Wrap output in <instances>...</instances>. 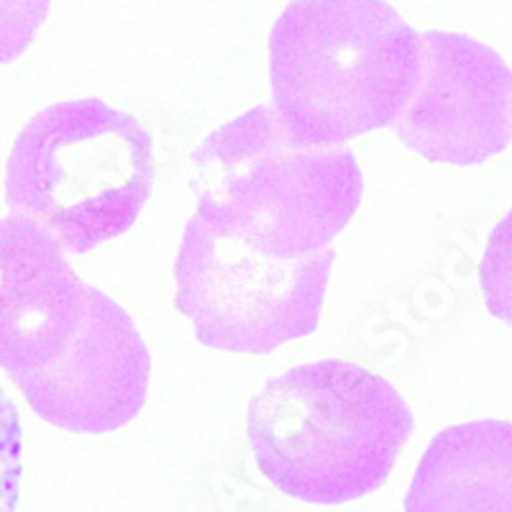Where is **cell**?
I'll use <instances>...</instances> for the list:
<instances>
[{"label": "cell", "instance_id": "cell-1", "mask_svg": "<svg viewBox=\"0 0 512 512\" xmlns=\"http://www.w3.org/2000/svg\"><path fill=\"white\" fill-rule=\"evenodd\" d=\"M131 323L54 241L0 218V369L41 420L98 436L141 413L152 356Z\"/></svg>", "mask_w": 512, "mask_h": 512}, {"label": "cell", "instance_id": "cell-2", "mask_svg": "<svg viewBox=\"0 0 512 512\" xmlns=\"http://www.w3.org/2000/svg\"><path fill=\"white\" fill-rule=\"evenodd\" d=\"M259 472L292 500L346 505L390 477L413 433V413L382 374L323 359L272 377L249 402Z\"/></svg>", "mask_w": 512, "mask_h": 512}, {"label": "cell", "instance_id": "cell-3", "mask_svg": "<svg viewBox=\"0 0 512 512\" xmlns=\"http://www.w3.org/2000/svg\"><path fill=\"white\" fill-rule=\"evenodd\" d=\"M420 49L387 0H290L269 36L274 116L313 146L390 126L415 90Z\"/></svg>", "mask_w": 512, "mask_h": 512}, {"label": "cell", "instance_id": "cell-4", "mask_svg": "<svg viewBox=\"0 0 512 512\" xmlns=\"http://www.w3.org/2000/svg\"><path fill=\"white\" fill-rule=\"evenodd\" d=\"M192 187L208 226L277 259L328 249L349 226L364 175L349 149L290 136L259 105L218 126L192 154Z\"/></svg>", "mask_w": 512, "mask_h": 512}, {"label": "cell", "instance_id": "cell-5", "mask_svg": "<svg viewBox=\"0 0 512 512\" xmlns=\"http://www.w3.org/2000/svg\"><path fill=\"white\" fill-rule=\"evenodd\" d=\"M154 187V139L103 100L36 113L6 162V205L70 254H88L134 226Z\"/></svg>", "mask_w": 512, "mask_h": 512}, {"label": "cell", "instance_id": "cell-6", "mask_svg": "<svg viewBox=\"0 0 512 512\" xmlns=\"http://www.w3.org/2000/svg\"><path fill=\"white\" fill-rule=\"evenodd\" d=\"M333 259V249L267 256L192 216L175 259V305L200 344L272 354L318 328Z\"/></svg>", "mask_w": 512, "mask_h": 512}, {"label": "cell", "instance_id": "cell-7", "mask_svg": "<svg viewBox=\"0 0 512 512\" xmlns=\"http://www.w3.org/2000/svg\"><path fill=\"white\" fill-rule=\"evenodd\" d=\"M420 72L392 126L410 152L428 162L472 167L512 141V70L472 36L425 31Z\"/></svg>", "mask_w": 512, "mask_h": 512}, {"label": "cell", "instance_id": "cell-8", "mask_svg": "<svg viewBox=\"0 0 512 512\" xmlns=\"http://www.w3.org/2000/svg\"><path fill=\"white\" fill-rule=\"evenodd\" d=\"M405 512H512V423L477 420L438 433L420 456Z\"/></svg>", "mask_w": 512, "mask_h": 512}, {"label": "cell", "instance_id": "cell-9", "mask_svg": "<svg viewBox=\"0 0 512 512\" xmlns=\"http://www.w3.org/2000/svg\"><path fill=\"white\" fill-rule=\"evenodd\" d=\"M479 285L489 313L512 326V210L489 233L479 267Z\"/></svg>", "mask_w": 512, "mask_h": 512}, {"label": "cell", "instance_id": "cell-10", "mask_svg": "<svg viewBox=\"0 0 512 512\" xmlns=\"http://www.w3.org/2000/svg\"><path fill=\"white\" fill-rule=\"evenodd\" d=\"M24 477V428L16 402L0 387V512H16Z\"/></svg>", "mask_w": 512, "mask_h": 512}, {"label": "cell", "instance_id": "cell-11", "mask_svg": "<svg viewBox=\"0 0 512 512\" xmlns=\"http://www.w3.org/2000/svg\"><path fill=\"white\" fill-rule=\"evenodd\" d=\"M52 0H0V64L18 59L34 44Z\"/></svg>", "mask_w": 512, "mask_h": 512}]
</instances>
